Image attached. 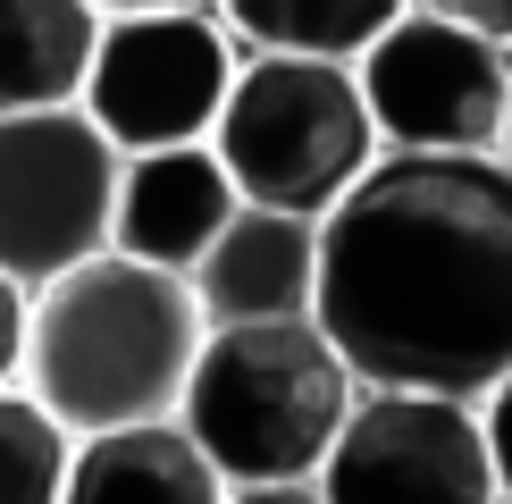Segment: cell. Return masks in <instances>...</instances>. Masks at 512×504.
I'll return each mask as SVG.
<instances>
[{
    "instance_id": "1",
    "label": "cell",
    "mask_w": 512,
    "mask_h": 504,
    "mask_svg": "<svg viewBox=\"0 0 512 504\" xmlns=\"http://www.w3.org/2000/svg\"><path fill=\"white\" fill-rule=\"evenodd\" d=\"M319 328L361 387L487 404L512 370V168L496 152H378L319 219Z\"/></svg>"
},
{
    "instance_id": "2",
    "label": "cell",
    "mask_w": 512,
    "mask_h": 504,
    "mask_svg": "<svg viewBox=\"0 0 512 504\" xmlns=\"http://www.w3.org/2000/svg\"><path fill=\"white\" fill-rule=\"evenodd\" d=\"M210 311L194 278L135 252H93V261L59 269L51 286H34V328H26V378L51 420H68L76 437L135 429V420H177L185 378L202 362Z\"/></svg>"
},
{
    "instance_id": "3",
    "label": "cell",
    "mask_w": 512,
    "mask_h": 504,
    "mask_svg": "<svg viewBox=\"0 0 512 504\" xmlns=\"http://www.w3.org/2000/svg\"><path fill=\"white\" fill-rule=\"evenodd\" d=\"M353 404H361L353 362L319 328V311H294V320L210 328L177 420L227 471V488H244V479H319Z\"/></svg>"
},
{
    "instance_id": "4",
    "label": "cell",
    "mask_w": 512,
    "mask_h": 504,
    "mask_svg": "<svg viewBox=\"0 0 512 504\" xmlns=\"http://www.w3.org/2000/svg\"><path fill=\"white\" fill-rule=\"evenodd\" d=\"M210 143H219L244 202L303 210V219H328L387 152L370 93H361V68L319 59V51H252L227 84Z\"/></svg>"
},
{
    "instance_id": "5",
    "label": "cell",
    "mask_w": 512,
    "mask_h": 504,
    "mask_svg": "<svg viewBox=\"0 0 512 504\" xmlns=\"http://www.w3.org/2000/svg\"><path fill=\"white\" fill-rule=\"evenodd\" d=\"M126 152L101 135V118L68 110H9L0 118V269L26 286H51L59 269L110 252Z\"/></svg>"
},
{
    "instance_id": "6",
    "label": "cell",
    "mask_w": 512,
    "mask_h": 504,
    "mask_svg": "<svg viewBox=\"0 0 512 504\" xmlns=\"http://www.w3.org/2000/svg\"><path fill=\"white\" fill-rule=\"evenodd\" d=\"M328 504H504L487 412L462 395L361 387L353 420L319 462Z\"/></svg>"
},
{
    "instance_id": "7",
    "label": "cell",
    "mask_w": 512,
    "mask_h": 504,
    "mask_svg": "<svg viewBox=\"0 0 512 504\" xmlns=\"http://www.w3.org/2000/svg\"><path fill=\"white\" fill-rule=\"evenodd\" d=\"M353 68H361V93H370L387 152H496L504 143V101H512L504 42L454 26L420 0Z\"/></svg>"
},
{
    "instance_id": "8",
    "label": "cell",
    "mask_w": 512,
    "mask_h": 504,
    "mask_svg": "<svg viewBox=\"0 0 512 504\" xmlns=\"http://www.w3.org/2000/svg\"><path fill=\"white\" fill-rule=\"evenodd\" d=\"M236 26L210 9H152V17H110L93 51L84 110L118 152H168V143H210L236 84Z\"/></svg>"
},
{
    "instance_id": "9",
    "label": "cell",
    "mask_w": 512,
    "mask_h": 504,
    "mask_svg": "<svg viewBox=\"0 0 512 504\" xmlns=\"http://www.w3.org/2000/svg\"><path fill=\"white\" fill-rule=\"evenodd\" d=\"M244 210L236 177H227L219 143H168V152H126L118 168V219L110 244L135 261H160L194 278V261L219 244V227Z\"/></svg>"
},
{
    "instance_id": "10",
    "label": "cell",
    "mask_w": 512,
    "mask_h": 504,
    "mask_svg": "<svg viewBox=\"0 0 512 504\" xmlns=\"http://www.w3.org/2000/svg\"><path fill=\"white\" fill-rule=\"evenodd\" d=\"M194 294H202L210 328L219 320H294V311H319V219L244 202L219 227V244L194 261Z\"/></svg>"
},
{
    "instance_id": "11",
    "label": "cell",
    "mask_w": 512,
    "mask_h": 504,
    "mask_svg": "<svg viewBox=\"0 0 512 504\" xmlns=\"http://www.w3.org/2000/svg\"><path fill=\"white\" fill-rule=\"evenodd\" d=\"M59 504H227V471L194 446L185 420H135L76 437Z\"/></svg>"
},
{
    "instance_id": "12",
    "label": "cell",
    "mask_w": 512,
    "mask_h": 504,
    "mask_svg": "<svg viewBox=\"0 0 512 504\" xmlns=\"http://www.w3.org/2000/svg\"><path fill=\"white\" fill-rule=\"evenodd\" d=\"M101 26L93 0H0V118L84 101Z\"/></svg>"
},
{
    "instance_id": "13",
    "label": "cell",
    "mask_w": 512,
    "mask_h": 504,
    "mask_svg": "<svg viewBox=\"0 0 512 504\" xmlns=\"http://www.w3.org/2000/svg\"><path fill=\"white\" fill-rule=\"evenodd\" d=\"M412 0H219V17L252 51H319V59H361Z\"/></svg>"
},
{
    "instance_id": "14",
    "label": "cell",
    "mask_w": 512,
    "mask_h": 504,
    "mask_svg": "<svg viewBox=\"0 0 512 504\" xmlns=\"http://www.w3.org/2000/svg\"><path fill=\"white\" fill-rule=\"evenodd\" d=\"M68 462H76L68 420H51L26 387H0V504H59Z\"/></svg>"
},
{
    "instance_id": "15",
    "label": "cell",
    "mask_w": 512,
    "mask_h": 504,
    "mask_svg": "<svg viewBox=\"0 0 512 504\" xmlns=\"http://www.w3.org/2000/svg\"><path fill=\"white\" fill-rule=\"evenodd\" d=\"M26 328H34V286L0 269V387L26 378Z\"/></svg>"
},
{
    "instance_id": "16",
    "label": "cell",
    "mask_w": 512,
    "mask_h": 504,
    "mask_svg": "<svg viewBox=\"0 0 512 504\" xmlns=\"http://www.w3.org/2000/svg\"><path fill=\"white\" fill-rule=\"evenodd\" d=\"M420 9H437V17H454V26H471V34L512 51V0H420Z\"/></svg>"
},
{
    "instance_id": "17",
    "label": "cell",
    "mask_w": 512,
    "mask_h": 504,
    "mask_svg": "<svg viewBox=\"0 0 512 504\" xmlns=\"http://www.w3.org/2000/svg\"><path fill=\"white\" fill-rule=\"evenodd\" d=\"M487 446H496V479H504V504H512V370L496 378V395H487Z\"/></svg>"
},
{
    "instance_id": "18",
    "label": "cell",
    "mask_w": 512,
    "mask_h": 504,
    "mask_svg": "<svg viewBox=\"0 0 512 504\" xmlns=\"http://www.w3.org/2000/svg\"><path fill=\"white\" fill-rule=\"evenodd\" d=\"M227 504H328V496H319V479H244V488H227Z\"/></svg>"
},
{
    "instance_id": "19",
    "label": "cell",
    "mask_w": 512,
    "mask_h": 504,
    "mask_svg": "<svg viewBox=\"0 0 512 504\" xmlns=\"http://www.w3.org/2000/svg\"><path fill=\"white\" fill-rule=\"evenodd\" d=\"M101 17H152V9H202V0H93Z\"/></svg>"
},
{
    "instance_id": "20",
    "label": "cell",
    "mask_w": 512,
    "mask_h": 504,
    "mask_svg": "<svg viewBox=\"0 0 512 504\" xmlns=\"http://www.w3.org/2000/svg\"><path fill=\"white\" fill-rule=\"evenodd\" d=\"M496 160L512 168V101H504V143H496Z\"/></svg>"
}]
</instances>
